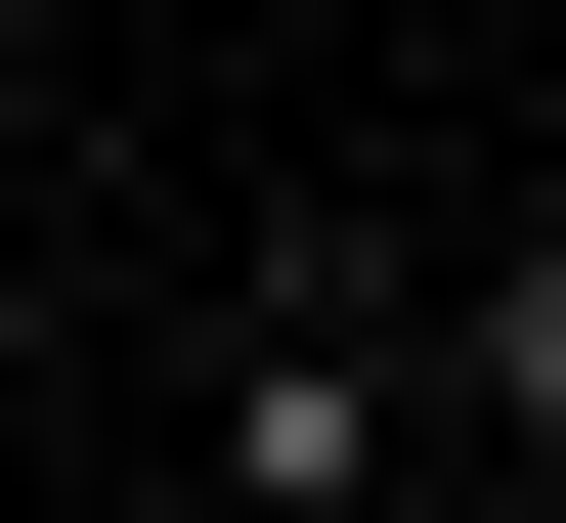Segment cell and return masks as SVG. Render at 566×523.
<instances>
[{"label": "cell", "instance_id": "2", "mask_svg": "<svg viewBox=\"0 0 566 523\" xmlns=\"http://www.w3.org/2000/svg\"><path fill=\"white\" fill-rule=\"evenodd\" d=\"M0 87H44V0H0Z\"/></svg>", "mask_w": 566, "mask_h": 523}, {"label": "cell", "instance_id": "1", "mask_svg": "<svg viewBox=\"0 0 566 523\" xmlns=\"http://www.w3.org/2000/svg\"><path fill=\"white\" fill-rule=\"evenodd\" d=\"M392 437H436V349H392L349 262H305L262 349H218V523H392Z\"/></svg>", "mask_w": 566, "mask_h": 523}]
</instances>
